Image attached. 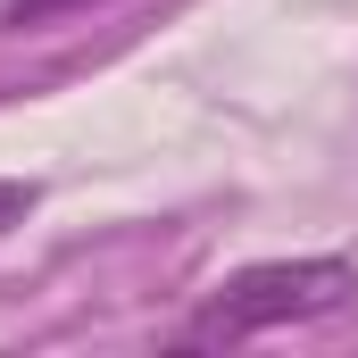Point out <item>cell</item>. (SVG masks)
Returning <instances> with one entry per match:
<instances>
[{"label": "cell", "mask_w": 358, "mask_h": 358, "mask_svg": "<svg viewBox=\"0 0 358 358\" xmlns=\"http://www.w3.org/2000/svg\"><path fill=\"white\" fill-rule=\"evenodd\" d=\"M350 283H358L350 259H267V267H242L208 292V308L183 325V342H259L275 325L325 317Z\"/></svg>", "instance_id": "cell-1"}, {"label": "cell", "mask_w": 358, "mask_h": 358, "mask_svg": "<svg viewBox=\"0 0 358 358\" xmlns=\"http://www.w3.org/2000/svg\"><path fill=\"white\" fill-rule=\"evenodd\" d=\"M25 208H34V183L0 176V234H8V225H25Z\"/></svg>", "instance_id": "cell-3"}, {"label": "cell", "mask_w": 358, "mask_h": 358, "mask_svg": "<svg viewBox=\"0 0 358 358\" xmlns=\"http://www.w3.org/2000/svg\"><path fill=\"white\" fill-rule=\"evenodd\" d=\"M84 8H108V0H8V17H0V25H17V34H25V25H59V17H84Z\"/></svg>", "instance_id": "cell-2"}]
</instances>
